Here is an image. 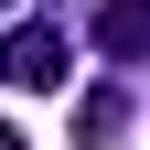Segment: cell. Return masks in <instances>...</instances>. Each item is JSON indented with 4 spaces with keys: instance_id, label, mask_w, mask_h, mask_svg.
<instances>
[{
    "instance_id": "obj_2",
    "label": "cell",
    "mask_w": 150,
    "mask_h": 150,
    "mask_svg": "<svg viewBox=\"0 0 150 150\" xmlns=\"http://www.w3.org/2000/svg\"><path fill=\"white\" fill-rule=\"evenodd\" d=\"M97 54L150 64V0H97Z\"/></svg>"
},
{
    "instance_id": "obj_3",
    "label": "cell",
    "mask_w": 150,
    "mask_h": 150,
    "mask_svg": "<svg viewBox=\"0 0 150 150\" xmlns=\"http://www.w3.org/2000/svg\"><path fill=\"white\" fill-rule=\"evenodd\" d=\"M118 129H129L118 86H86V97H75V150H118Z\"/></svg>"
},
{
    "instance_id": "obj_1",
    "label": "cell",
    "mask_w": 150,
    "mask_h": 150,
    "mask_svg": "<svg viewBox=\"0 0 150 150\" xmlns=\"http://www.w3.org/2000/svg\"><path fill=\"white\" fill-rule=\"evenodd\" d=\"M11 86H64V32L54 22H22L11 32Z\"/></svg>"
}]
</instances>
